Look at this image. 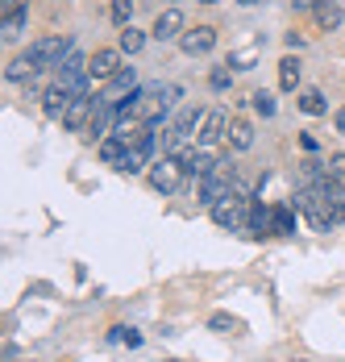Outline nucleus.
<instances>
[{
  "label": "nucleus",
  "instance_id": "nucleus-1",
  "mask_svg": "<svg viewBox=\"0 0 345 362\" xmlns=\"http://www.w3.org/2000/svg\"><path fill=\"white\" fill-rule=\"evenodd\" d=\"M229 192H238V163H233V158H216V167L200 180V204L212 209V204L225 200Z\"/></svg>",
  "mask_w": 345,
  "mask_h": 362
},
{
  "label": "nucleus",
  "instance_id": "nucleus-2",
  "mask_svg": "<svg viewBox=\"0 0 345 362\" xmlns=\"http://www.w3.org/2000/svg\"><path fill=\"white\" fill-rule=\"evenodd\" d=\"M212 221L221 229H250V200H245V192H229L225 200H216L212 204Z\"/></svg>",
  "mask_w": 345,
  "mask_h": 362
},
{
  "label": "nucleus",
  "instance_id": "nucleus-3",
  "mask_svg": "<svg viewBox=\"0 0 345 362\" xmlns=\"http://www.w3.org/2000/svg\"><path fill=\"white\" fill-rule=\"evenodd\" d=\"M183 163L175 158V154H163V158H154L150 163V171H146V180L154 192H179V183H183Z\"/></svg>",
  "mask_w": 345,
  "mask_h": 362
},
{
  "label": "nucleus",
  "instance_id": "nucleus-4",
  "mask_svg": "<svg viewBox=\"0 0 345 362\" xmlns=\"http://www.w3.org/2000/svg\"><path fill=\"white\" fill-rule=\"evenodd\" d=\"M71 54V37L67 34H50V37H37L34 46H30V59H34L37 67L46 71V67H59L63 59Z\"/></svg>",
  "mask_w": 345,
  "mask_h": 362
},
{
  "label": "nucleus",
  "instance_id": "nucleus-5",
  "mask_svg": "<svg viewBox=\"0 0 345 362\" xmlns=\"http://www.w3.org/2000/svg\"><path fill=\"white\" fill-rule=\"evenodd\" d=\"M125 50H112V46H104V50H96L92 59H88V71H92V79L96 83H108V79H117V75L125 71Z\"/></svg>",
  "mask_w": 345,
  "mask_h": 362
},
{
  "label": "nucleus",
  "instance_id": "nucleus-6",
  "mask_svg": "<svg viewBox=\"0 0 345 362\" xmlns=\"http://www.w3.org/2000/svg\"><path fill=\"white\" fill-rule=\"evenodd\" d=\"M179 46H183V54H208L212 46H216V30L212 25H192V30H183L179 34Z\"/></svg>",
  "mask_w": 345,
  "mask_h": 362
},
{
  "label": "nucleus",
  "instance_id": "nucleus-7",
  "mask_svg": "<svg viewBox=\"0 0 345 362\" xmlns=\"http://www.w3.org/2000/svg\"><path fill=\"white\" fill-rule=\"evenodd\" d=\"M183 30H187V25H183V13H179V4H167V8L154 17V30H150V34L158 37V42H175Z\"/></svg>",
  "mask_w": 345,
  "mask_h": 362
},
{
  "label": "nucleus",
  "instance_id": "nucleus-8",
  "mask_svg": "<svg viewBox=\"0 0 345 362\" xmlns=\"http://www.w3.org/2000/svg\"><path fill=\"white\" fill-rule=\"evenodd\" d=\"M225 129H229V117H225V109H208L204 121H200V129H196V142H200V146L225 142Z\"/></svg>",
  "mask_w": 345,
  "mask_h": 362
},
{
  "label": "nucleus",
  "instance_id": "nucleus-9",
  "mask_svg": "<svg viewBox=\"0 0 345 362\" xmlns=\"http://www.w3.org/2000/svg\"><path fill=\"white\" fill-rule=\"evenodd\" d=\"M92 112H96L92 92H75V100H71V109H67V117H63V125H67V129H88V125H92Z\"/></svg>",
  "mask_w": 345,
  "mask_h": 362
},
{
  "label": "nucleus",
  "instance_id": "nucleus-10",
  "mask_svg": "<svg viewBox=\"0 0 345 362\" xmlns=\"http://www.w3.org/2000/svg\"><path fill=\"white\" fill-rule=\"evenodd\" d=\"M71 100H75V92H67L63 83H54V88H46V92H42V112H46V117H54V121H63L67 109H71Z\"/></svg>",
  "mask_w": 345,
  "mask_h": 362
},
{
  "label": "nucleus",
  "instance_id": "nucleus-11",
  "mask_svg": "<svg viewBox=\"0 0 345 362\" xmlns=\"http://www.w3.org/2000/svg\"><path fill=\"white\" fill-rule=\"evenodd\" d=\"M175 158H179V163H183V171H187V175H196V180H204L208 171L216 167V158H212L208 150H179Z\"/></svg>",
  "mask_w": 345,
  "mask_h": 362
},
{
  "label": "nucleus",
  "instance_id": "nucleus-12",
  "mask_svg": "<svg viewBox=\"0 0 345 362\" xmlns=\"http://www.w3.org/2000/svg\"><path fill=\"white\" fill-rule=\"evenodd\" d=\"M225 142L233 150H250L254 146V125L245 117H229V129H225Z\"/></svg>",
  "mask_w": 345,
  "mask_h": 362
},
{
  "label": "nucleus",
  "instance_id": "nucleus-13",
  "mask_svg": "<svg viewBox=\"0 0 345 362\" xmlns=\"http://www.w3.org/2000/svg\"><path fill=\"white\" fill-rule=\"evenodd\" d=\"M125 150H129V142H125L121 134H108V138H100V158L108 163V167H117V171H121V163H125Z\"/></svg>",
  "mask_w": 345,
  "mask_h": 362
},
{
  "label": "nucleus",
  "instance_id": "nucleus-14",
  "mask_svg": "<svg viewBox=\"0 0 345 362\" xmlns=\"http://www.w3.org/2000/svg\"><path fill=\"white\" fill-rule=\"evenodd\" d=\"M271 233H279V238L296 233V204H275L271 209Z\"/></svg>",
  "mask_w": 345,
  "mask_h": 362
},
{
  "label": "nucleus",
  "instance_id": "nucleus-15",
  "mask_svg": "<svg viewBox=\"0 0 345 362\" xmlns=\"http://www.w3.org/2000/svg\"><path fill=\"white\" fill-rule=\"evenodd\" d=\"M312 13H316V25H320V30H337V25L345 21V13L333 4V0H316Z\"/></svg>",
  "mask_w": 345,
  "mask_h": 362
},
{
  "label": "nucleus",
  "instance_id": "nucleus-16",
  "mask_svg": "<svg viewBox=\"0 0 345 362\" xmlns=\"http://www.w3.org/2000/svg\"><path fill=\"white\" fill-rule=\"evenodd\" d=\"M37 71H42V67H37L34 59H30V50H25V54H17V59H13V63L4 67V79H13V83H21V79H34Z\"/></svg>",
  "mask_w": 345,
  "mask_h": 362
},
{
  "label": "nucleus",
  "instance_id": "nucleus-17",
  "mask_svg": "<svg viewBox=\"0 0 345 362\" xmlns=\"http://www.w3.org/2000/svg\"><path fill=\"white\" fill-rule=\"evenodd\" d=\"M300 75H304L300 59H291V54H287V59L279 63V88H283V92H296V88H300Z\"/></svg>",
  "mask_w": 345,
  "mask_h": 362
},
{
  "label": "nucleus",
  "instance_id": "nucleus-18",
  "mask_svg": "<svg viewBox=\"0 0 345 362\" xmlns=\"http://www.w3.org/2000/svg\"><path fill=\"white\" fill-rule=\"evenodd\" d=\"M141 46H146V34L134 30V25H121V37H117V50H125V54H138Z\"/></svg>",
  "mask_w": 345,
  "mask_h": 362
},
{
  "label": "nucleus",
  "instance_id": "nucleus-19",
  "mask_svg": "<svg viewBox=\"0 0 345 362\" xmlns=\"http://www.w3.org/2000/svg\"><path fill=\"white\" fill-rule=\"evenodd\" d=\"M300 109L308 112V117H324V112H329V105H324V92H316V88L300 92Z\"/></svg>",
  "mask_w": 345,
  "mask_h": 362
},
{
  "label": "nucleus",
  "instance_id": "nucleus-20",
  "mask_svg": "<svg viewBox=\"0 0 345 362\" xmlns=\"http://www.w3.org/2000/svg\"><path fill=\"white\" fill-rule=\"evenodd\" d=\"M250 233H271V209L267 204H250Z\"/></svg>",
  "mask_w": 345,
  "mask_h": 362
},
{
  "label": "nucleus",
  "instance_id": "nucleus-21",
  "mask_svg": "<svg viewBox=\"0 0 345 362\" xmlns=\"http://www.w3.org/2000/svg\"><path fill=\"white\" fill-rule=\"evenodd\" d=\"M25 17H30L25 8H8V13H4V25H0V34H4V37H17L21 30H25Z\"/></svg>",
  "mask_w": 345,
  "mask_h": 362
},
{
  "label": "nucleus",
  "instance_id": "nucleus-22",
  "mask_svg": "<svg viewBox=\"0 0 345 362\" xmlns=\"http://www.w3.org/2000/svg\"><path fill=\"white\" fill-rule=\"evenodd\" d=\"M134 83H138V79H134V67H125L117 79H108V100H117L121 92H134ZM117 105H121V100H117Z\"/></svg>",
  "mask_w": 345,
  "mask_h": 362
},
{
  "label": "nucleus",
  "instance_id": "nucleus-23",
  "mask_svg": "<svg viewBox=\"0 0 345 362\" xmlns=\"http://www.w3.org/2000/svg\"><path fill=\"white\" fill-rule=\"evenodd\" d=\"M208 88H212V92H229V88H233V67H229V63H225V67H212V71H208Z\"/></svg>",
  "mask_w": 345,
  "mask_h": 362
},
{
  "label": "nucleus",
  "instance_id": "nucleus-24",
  "mask_svg": "<svg viewBox=\"0 0 345 362\" xmlns=\"http://www.w3.org/2000/svg\"><path fill=\"white\" fill-rule=\"evenodd\" d=\"M208 329H216V333H225V337H229V333H242V321H238V317H229V313H212V317H208Z\"/></svg>",
  "mask_w": 345,
  "mask_h": 362
},
{
  "label": "nucleus",
  "instance_id": "nucleus-25",
  "mask_svg": "<svg viewBox=\"0 0 345 362\" xmlns=\"http://www.w3.org/2000/svg\"><path fill=\"white\" fill-rule=\"evenodd\" d=\"M108 13H112V21H117V25H129V17H134V0H112V4H108Z\"/></svg>",
  "mask_w": 345,
  "mask_h": 362
},
{
  "label": "nucleus",
  "instance_id": "nucleus-26",
  "mask_svg": "<svg viewBox=\"0 0 345 362\" xmlns=\"http://www.w3.org/2000/svg\"><path fill=\"white\" fill-rule=\"evenodd\" d=\"M250 100H254V109L262 112V117H271V112H275V96H271V92H254Z\"/></svg>",
  "mask_w": 345,
  "mask_h": 362
},
{
  "label": "nucleus",
  "instance_id": "nucleus-27",
  "mask_svg": "<svg viewBox=\"0 0 345 362\" xmlns=\"http://www.w3.org/2000/svg\"><path fill=\"white\" fill-rule=\"evenodd\" d=\"M329 180L345 183V154H333V158H329Z\"/></svg>",
  "mask_w": 345,
  "mask_h": 362
},
{
  "label": "nucleus",
  "instance_id": "nucleus-28",
  "mask_svg": "<svg viewBox=\"0 0 345 362\" xmlns=\"http://www.w3.org/2000/svg\"><path fill=\"white\" fill-rule=\"evenodd\" d=\"M333 125H337V134H345V105L333 112Z\"/></svg>",
  "mask_w": 345,
  "mask_h": 362
},
{
  "label": "nucleus",
  "instance_id": "nucleus-29",
  "mask_svg": "<svg viewBox=\"0 0 345 362\" xmlns=\"http://www.w3.org/2000/svg\"><path fill=\"white\" fill-rule=\"evenodd\" d=\"M0 4H4V13H8V8H21V0H0Z\"/></svg>",
  "mask_w": 345,
  "mask_h": 362
},
{
  "label": "nucleus",
  "instance_id": "nucleus-30",
  "mask_svg": "<svg viewBox=\"0 0 345 362\" xmlns=\"http://www.w3.org/2000/svg\"><path fill=\"white\" fill-rule=\"evenodd\" d=\"M238 4H245V8H250V4H267V0H238Z\"/></svg>",
  "mask_w": 345,
  "mask_h": 362
},
{
  "label": "nucleus",
  "instance_id": "nucleus-31",
  "mask_svg": "<svg viewBox=\"0 0 345 362\" xmlns=\"http://www.w3.org/2000/svg\"><path fill=\"white\" fill-rule=\"evenodd\" d=\"M200 4H216V0H200Z\"/></svg>",
  "mask_w": 345,
  "mask_h": 362
},
{
  "label": "nucleus",
  "instance_id": "nucleus-32",
  "mask_svg": "<svg viewBox=\"0 0 345 362\" xmlns=\"http://www.w3.org/2000/svg\"><path fill=\"white\" fill-rule=\"evenodd\" d=\"M171 362H179V358H171Z\"/></svg>",
  "mask_w": 345,
  "mask_h": 362
}]
</instances>
